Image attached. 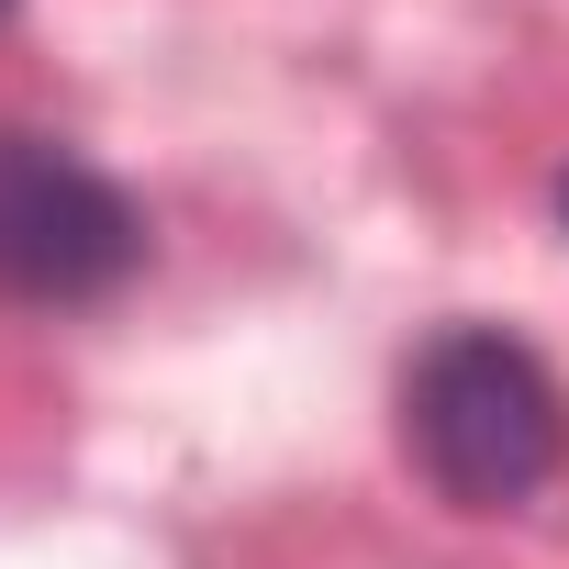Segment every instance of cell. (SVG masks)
Listing matches in <instances>:
<instances>
[{"label":"cell","mask_w":569,"mask_h":569,"mask_svg":"<svg viewBox=\"0 0 569 569\" xmlns=\"http://www.w3.org/2000/svg\"><path fill=\"white\" fill-rule=\"evenodd\" d=\"M402 458L458 513H513L569 469V391L502 325H447L402 369Z\"/></svg>","instance_id":"1"},{"label":"cell","mask_w":569,"mask_h":569,"mask_svg":"<svg viewBox=\"0 0 569 569\" xmlns=\"http://www.w3.org/2000/svg\"><path fill=\"white\" fill-rule=\"evenodd\" d=\"M146 268V212L123 179H101L79 146L0 123V302L23 313H79L112 302Z\"/></svg>","instance_id":"2"},{"label":"cell","mask_w":569,"mask_h":569,"mask_svg":"<svg viewBox=\"0 0 569 569\" xmlns=\"http://www.w3.org/2000/svg\"><path fill=\"white\" fill-rule=\"evenodd\" d=\"M558 223H569V168H558Z\"/></svg>","instance_id":"3"},{"label":"cell","mask_w":569,"mask_h":569,"mask_svg":"<svg viewBox=\"0 0 569 569\" xmlns=\"http://www.w3.org/2000/svg\"><path fill=\"white\" fill-rule=\"evenodd\" d=\"M12 12H23V0H0V23H12Z\"/></svg>","instance_id":"4"}]
</instances>
